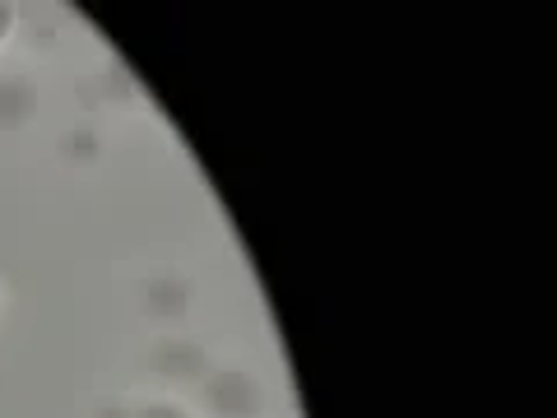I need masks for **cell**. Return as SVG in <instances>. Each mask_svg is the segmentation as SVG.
<instances>
[{"label":"cell","instance_id":"6da1fadb","mask_svg":"<svg viewBox=\"0 0 557 418\" xmlns=\"http://www.w3.org/2000/svg\"><path fill=\"white\" fill-rule=\"evenodd\" d=\"M200 399L214 418H260L265 414V386L251 368H209L200 381Z\"/></svg>","mask_w":557,"mask_h":418},{"label":"cell","instance_id":"7a4b0ae2","mask_svg":"<svg viewBox=\"0 0 557 418\" xmlns=\"http://www.w3.org/2000/svg\"><path fill=\"white\" fill-rule=\"evenodd\" d=\"M149 362H153V372L177 381V386H200V381L209 377V354L196 340H182V335H168V340L153 344Z\"/></svg>","mask_w":557,"mask_h":418},{"label":"cell","instance_id":"3957f363","mask_svg":"<svg viewBox=\"0 0 557 418\" xmlns=\"http://www.w3.org/2000/svg\"><path fill=\"white\" fill-rule=\"evenodd\" d=\"M196 307V284L186 274H153L139 284V311L149 321H182Z\"/></svg>","mask_w":557,"mask_h":418},{"label":"cell","instance_id":"277c9868","mask_svg":"<svg viewBox=\"0 0 557 418\" xmlns=\"http://www.w3.org/2000/svg\"><path fill=\"white\" fill-rule=\"evenodd\" d=\"M38 79L14 70V75H0V126L5 131H24L33 116H38Z\"/></svg>","mask_w":557,"mask_h":418},{"label":"cell","instance_id":"5b68a950","mask_svg":"<svg viewBox=\"0 0 557 418\" xmlns=\"http://www.w3.org/2000/svg\"><path fill=\"white\" fill-rule=\"evenodd\" d=\"M57 153L65 163H94L98 159V131L94 126H70L57 139Z\"/></svg>","mask_w":557,"mask_h":418},{"label":"cell","instance_id":"8992f818","mask_svg":"<svg viewBox=\"0 0 557 418\" xmlns=\"http://www.w3.org/2000/svg\"><path fill=\"white\" fill-rule=\"evenodd\" d=\"M131 418H196L177 399H149V405H131Z\"/></svg>","mask_w":557,"mask_h":418},{"label":"cell","instance_id":"52a82bcc","mask_svg":"<svg viewBox=\"0 0 557 418\" xmlns=\"http://www.w3.org/2000/svg\"><path fill=\"white\" fill-rule=\"evenodd\" d=\"M14 33H20V5H10V0H0V47H5Z\"/></svg>","mask_w":557,"mask_h":418},{"label":"cell","instance_id":"ba28073f","mask_svg":"<svg viewBox=\"0 0 557 418\" xmlns=\"http://www.w3.org/2000/svg\"><path fill=\"white\" fill-rule=\"evenodd\" d=\"M98 418H131V405H121V399H112V405H102Z\"/></svg>","mask_w":557,"mask_h":418},{"label":"cell","instance_id":"9c48e42d","mask_svg":"<svg viewBox=\"0 0 557 418\" xmlns=\"http://www.w3.org/2000/svg\"><path fill=\"white\" fill-rule=\"evenodd\" d=\"M0 307H5V284H0Z\"/></svg>","mask_w":557,"mask_h":418}]
</instances>
